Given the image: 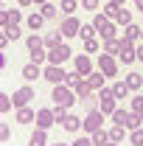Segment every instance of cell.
<instances>
[{"label":"cell","instance_id":"cell-1","mask_svg":"<svg viewBox=\"0 0 143 146\" xmlns=\"http://www.w3.org/2000/svg\"><path fill=\"white\" fill-rule=\"evenodd\" d=\"M115 101H118V98L112 96V87H109V90H107V87H101V90H98V110H101L104 115H112V112L118 110Z\"/></svg>","mask_w":143,"mask_h":146},{"label":"cell","instance_id":"cell-2","mask_svg":"<svg viewBox=\"0 0 143 146\" xmlns=\"http://www.w3.org/2000/svg\"><path fill=\"white\" fill-rule=\"evenodd\" d=\"M51 98H54V104H56V107H73V101H76L68 84H56V87H54V96H51Z\"/></svg>","mask_w":143,"mask_h":146},{"label":"cell","instance_id":"cell-3","mask_svg":"<svg viewBox=\"0 0 143 146\" xmlns=\"http://www.w3.org/2000/svg\"><path fill=\"white\" fill-rule=\"evenodd\" d=\"M118 56H121L124 65H132V62L138 59V54H135V42L124 36V39H121V48H118Z\"/></svg>","mask_w":143,"mask_h":146},{"label":"cell","instance_id":"cell-4","mask_svg":"<svg viewBox=\"0 0 143 146\" xmlns=\"http://www.w3.org/2000/svg\"><path fill=\"white\" fill-rule=\"evenodd\" d=\"M101 121H104V112H101V110H90V112H87V118L81 121V127H84L90 135H93L95 129H101Z\"/></svg>","mask_w":143,"mask_h":146},{"label":"cell","instance_id":"cell-5","mask_svg":"<svg viewBox=\"0 0 143 146\" xmlns=\"http://www.w3.org/2000/svg\"><path fill=\"white\" fill-rule=\"evenodd\" d=\"M48 59H51V65H62V62L70 59V48H68V45H56V48H51Z\"/></svg>","mask_w":143,"mask_h":146},{"label":"cell","instance_id":"cell-6","mask_svg":"<svg viewBox=\"0 0 143 146\" xmlns=\"http://www.w3.org/2000/svg\"><path fill=\"white\" fill-rule=\"evenodd\" d=\"M42 79H48L51 84H62V82H65V70H62L59 65H51V68H45Z\"/></svg>","mask_w":143,"mask_h":146},{"label":"cell","instance_id":"cell-7","mask_svg":"<svg viewBox=\"0 0 143 146\" xmlns=\"http://www.w3.org/2000/svg\"><path fill=\"white\" fill-rule=\"evenodd\" d=\"M79 28H81V23L73 17V14H68V20L62 23V28H59V31H62V36H76V34H79Z\"/></svg>","mask_w":143,"mask_h":146},{"label":"cell","instance_id":"cell-8","mask_svg":"<svg viewBox=\"0 0 143 146\" xmlns=\"http://www.w3.org/2000/svg\"><path fill=\"white\" fill-rule=\"evenodd\" d=\"M31 98H34V90H31V87H20V90H14V101H11V104H14V107H25Z\"/></svg>","mask_w":143,"mask_h":146},{"label":"cell","instance_id":"cell-9","mask_svg":"<svg viewBox=\"0 0 143 146\" xmlns=\"http://www.w3.org/2000/svg\"><path fill=\"white\" fill-rule=\"evenodd\" d=\"M98 68H101V73H104V76H115V70H118L115 59H112L109 54H101V59H98Z\"/></svg>","mask_w":143,"mask_h":146},{"label":"cell","instance_id":"cell-10","mask_svg":"<svg viewBox=\"0 0 143 146\" xmlns=\"http://www.w3.org/2000/svg\"><path fill=\"white\" fill-rule=\"evenodd\" d=\"M36 124H39V129H48L51 124H56L54 110H39V112H36Z\"/></svg>","mask_w":143,"mask_h":146},{"label":"cell","instance_id":"cell-11","mask_svg":"<svg viewBox=\"0 0 143 146\" xmlns=\"http://www.w3.org/2000/svg\"><path fill=\"white\" fill-rule=\"evenodd\" d=\"M39 76H42V70H39L36 62H28V65L23 68V79H25V82H34V79H39Z\"/></svg>","mask_w":143,"mask_h":146},{"label":"cell","instance_id":"cell-12","mask_svg":"<svg viewBox=\"0 0 143 146\" xmlns=\"http://www.w3.org/2000/svg\"><path fill=\"white\" fill-rule=\"evenodd\" d=\"M62 127L68 129V132H79V129H81V118H79V115H65Z\"/></svg>","mask_w":143,"mask_h":146},{"label":"cell","instance_id":"cell-13","mask_svg":"<svg viewBox=\"0 0 143 146\" xmlns=\"http://www.w3.org/2000/svg\"><path fill=\"white\" fill-rule=\"evenodd\" d=\"M76 70L81 73V76H87V73H93V62H90L87 56H76Z\"/></svg>","mask_w":143,"mask_h":146},{"label":"cell","instance_id":"cell-14","mask_svg":"<svg viewBox=\"0 0 143 146\" xmlns=\"http://www.w3.org/2000/svg\"><path fill=\"white\" fill-rule=\"evenodd\" d=\"M34 121V112L28 107H17V124H31Z\"/></svg>","mask_w":143,"mask_h":146},{"label":"cell","instance_id":"cell-15","mask_svg":"<svg viewBox=\"0 0 143 146\" xmlns=\"http://www.w3.org/2000/svg\"><path fill=\"white\" fill-rule=\"evenodd\" d=\"M87 84H90V90H101V87H104V76H98V73H87Z\"/></svg>","mask_w":143,"mask_h":146},{"label":"cell","instance_id":"cell-16","mask_svg":"<svg viewBox=\"0 0 143 146\" xmlns=\"http://www.w3.org/2000/svg\"><path fill=\"white\" fill-rule=\"evenodd\" d=\"M65 84L70 87V90H76L79 84H81V73L76 70V73H65Z\"/></svg>","mask_w":143,"mask_h":146},{"label":"cell","instance_id":"cell-17","mask_svg":"<svg viewBox=\"0 0 143 146\" xmlns=\"http://www.w3.org/2000/svg\"><path fill=\"white\" fill-rule=\"evenodd\" d=\"M93 143H95V146L109 143V132H107V129H95V132H93Z\"/></svg>","mask_w":143,"mask_h":146},{"label":"cell","instance_id":"cell-18","mask_svg":"<svg viewBox=\"0 0 143 146\" xmlns=\"http://www.w3.org/2000/svg\"><path fill=\"white\" fill-rule=\"evenodd\" d=\"M126 84H129V90H140L143 76H140V73H129V76H126Z\"/></svg>","mask_w":143,"mask_h":146},{"label":"cell","instance_id":"cell-19","mask_svg":"<svg viewBox=\"0 0 143 146\" xmlns=\"http://www.w3.org/2000/svg\"><path fill=\"white\" fill-rule=\"evenodd\" d=\"M98 34L104 36V39H115V25H112V23H104V25H101V28H98Z\"/></svg>","mask_w":143,"mask_h":146},{"label":"cell","instance_id":"cell-20","mask_svg":"<svg viewBox=\"0 0 143 146\" xmlns=\"http://www.w3.org/2000/svg\"><path fill=\"white\" fill-rule=\"evenodd\" d=\"M126 93H129V84H126V82L112 84V96H115V98H126Z\"/></svg>","mask_w":143,"mask_h":146},{"label":"cell","instance_id":"cell-21","mask_svg":"<svg viewBox=\"0 0 143 146\" xmlns=\"http://www.w3.org/2000/svg\"><path fill=\"white\" fill-rule=\"evenodd\" d=\"M25 45H28V54L42 51V39H39V36H28V39H25Z\"/></svg>","mask_w":143,"mask_h":146},{"label":"cell","instance_id":"cell-22","mask_svg":"<svg viewBox=\"0 0 143 146\" xmlns=\"http://www.w3.org/2000/svg\"><path fill=\"white\" fill-rule=\"evenodd\" d=\"M140 121H143V118L138 115V112H129V115H126V124H124V127H126V129H138V127H140Z\"/></svg>","mask_w":143,"mask_h":146},{"label":"cell","instance_id":"cell-23","mask_svg":"<svg viewBox=\"0 0 143 146\" xmlns=\"http://www.w3.org/2000/svg\"><path fill=\"white\" fill-rule=\"evenodd\" d=\"M42 23H45V17H42V11H39V14H31V17H28V28H34V31H39V28H42Z\"/></svg>","mask_w":143,"mask_h":146},{"label":"cell","instance_id":"cell-24","mask_svg":"<svg viewBox=\"0 0 143 146\" xmlns=\"http://www.w3.org/2000/svg\"><path fill=\"white\" fill-rule=\"evenodd\" d=\"M109 141H115V143L124 141V127H121V124H115V127L109 129Z\"/></svg>","mask_w":143,"mask_h":146},{"label":"cell","instance_id":"cell-25","mask_svg":"<svg viewBox=\"0 0 143 146\" xmlns=\"http://www.w3.org/2000/svg\"><path fill=\"white\" fill-rule=\"evenodd\" d=\"M140 25H135V23H129V25H126V39H132V42H135V39H138V36H140Z\"/></svg>","mask_w":143,"mask_h":146},{"label":"cell","instance_id":"cell-26","mask_svg":"<svg viewBox=\"0 0 143 146\" xmlns=\"http://www.w3.org/2000/svg\"><path fill=\"white\" fill-rule=\"evenodd\" d=\"M118 48H121V42L118 39H104V54H118Z\"/></svg>","mask_w":143,"mask_h":146},{"label":"cell","instance_id":"cell-27","mask_svg":"<svg viewBox=\"0 0 143 146\" xmlns=\"http://www.w3.org/2000/svg\"><path fill=\"white\" fill-rule=\"evenodd\" d=\"M6 34H9V39H20V36H23V31H20L17 23H9V25H6Z\"/></svg>","mask_w":143,"mask_h":146},{"label":"cell","instance_id":"cell-28","mask_svg":"<svg viewBox=\"0 0 143 146\" xmlns=\"http://www.w3.org/2000/svg\"><path fill=\"white\" fill-rule=\"evenodd\" d=\"M118 23H121V25H129V23H132V11L121 6V9H118Z\"/></svg>","mask_w":143,"mask_h":146},{"label":"cell","instance_id":"cell-29","mask_svg":"<svg viewBox=\"0 0 143 146\" xmlns=\"http://www.w3.org/2000/svg\"><path fill=\"white\" fill-rule=\"evenodd\" d=\"M28 146H45V129H36L34 135H31V143Z\"/></svg>","mask_w":143,"mask_h":146},{"label":"cell","instance_id":"cell-30","mask_svg":"<svg viewBox=\"0 0 143 146\" xmlns=\"http://www.w3.org/2000/svg\"><path fill=\"white\" fill-rule=\"evenodd\" d=\"M59 34H62V31H59ZM59 34H56V31H51V34L42 39V45H48V48H56V45H59Z\"/></svg>","mask_w":143,"mask_h":146},{"label":"cell","instance_id":"cell-31","mask_svg":"<svg viewBox=\"0 0 143 146\" xmlns=\"http://www.w3.org/2000/svg\"><path fill=\"white\" fill-rule=\"evenodd\" d=\"M42 17H45V20H54V17H56V6H51V3H42Z\"/></svg>","mask_w":143,"mask_h":146},{"label":"cell","instance_id":"cell-32","mask_svg":"<svg viewBox=\"0 0 143 146\" xmlns=\"http://www.w3.org/2000/svg\"><path fill=\"white\" fill-rule=\"evenodd\" d=\"M132 112H138L143 118V96H135V98H132Z\"/></svg>","mask_w":143,"mask_h":146},{"label":"cell","instance_id":"cell-33","mask_svg":"<svg viewBox=\"0 0 143 146\" xmlns=\"http://www.w3.org/2000/svg\"><path fill=\"white\" fill-rule=\"evenodd\" d=\"M118 9H121V6H118V3H112V0H109L107 6H104V14H107V17H118Z\"/></svg>","mask_w":143,"mask_h":146},{"label":"cell","instance_id":"cell-34","mask_svg":"<svg viewBox=\"0 0 143 146\" xmlns=\"http://www.w3.org/2000/svg\"><path fill=\"white\" fill-rule=\"evenodd\" d=\"M126 115H129V112H126V110H115V112H112V121H115V124H121V127H124V124H126Z\"/></svg>","mask_w":143,"mask_h":146},{"label":"cell","instance_id":"cell-35","mask_svg":"<svg viewBox=\"0 0 143 146\" xmlns=\"http://www.w3.org/2000/svg\"><path fill=\"white\" fill-rule=\"evenodd\" d=\"M76 96H79V98H90V84L87 82H81V84L76 87Z\"/></svg>","mask_w":143,"mask_h":146},{"label":"cell","instance_id":"cell-36","mask_svg":"<svg viewBox=\"0 0 143 146\" xmlns=\"http://www.w3.org/2000/svg\"><path fill=\"white\" fill-rule=\"evenodd\" d=\"M76 11V0H62V14H73Z\"/></svg>","mask_w":143,"mask_h":146},{"label":"cell","instance_id":"cell-37","mask_svg":"<svg viewBox=\"0 0 143 146\" xmlns=\"http://www.w3.org/2000/svg\"><path fill=\"white\" fill-rule=\"evenodd\" d=\"M79 34L84 36V39H93V34H95V25H81V28H79Z\"/></svg>","mask_w":143,"mask_h":146},{"label":"cell","instance_id":"cell-38","mask_svg":"<svg viewBox=\"0 0 143 146\" xmlns=\"http://www.w3.org/2000/svg\"><path fill=\"white\" fill-rule=\"evenodd\" d=\"M132 143H135V146H143V129L140 127L132 129Z\"/></svg>","mask_w":143,"mask_h":146},{"label":"cell","instance_id":"cell-39","mask_svg":"<svg viewBox=\"0 0 143 146\" xmlns=\"http://www.w3.org/2000/svg\"><path fill=\"white\" fill-rule=\"evenodd\" d=\"M9 107H11V98H9L6 93H0V112H6Z\"/></svg>","mask_w":143,"mask_h":146},{"label":"cell","instance_id":"cell-40","mask_svg":"<svg viewBox=\"0 0 143 146\" xmlns=\"http://www.w3.org/2000/svg\"><path fill=\"white\" fill-rule=\"evenodd\" d=\"M84 48H87L90 54H93V51H98V39H95V36H93V39H84Z\"/></svg>","mask_w":143,"mask_h":146},{"label":"cell","instance_id":"cell-41","mask_svg":"<svg viewBox=\"0 0 143 146\" xmlns=\"http://www.w3.org/2000/svg\"><path fill=\"white\" fill-rule=\"evenodd\" d=\"M54 115H56V124H59V121H65V115H68V107H56V110H54Z\"/></svg>","mask_w":143,"mask_h":146},{"label":"cell","instance_id":"cell-42","mask_svg":"<svg viewBox=\"0 0 143 146\" xmlns=\"http://www.w3.org/2000/svg\"><path fill=\"white\" fill-rule=\"evenodd\" d=\"M81 6H84L87 11H95V9H98V0H81Z\"/></svg>","mask_w":143,"mask_h":146},{"label":"cell","instance_id":"cell-43","mask_svg":"<svg viewBox=\"0 0 143 146\" xmlns=\"http://www.w3.org/2000/svg\"><path fill=\"white\" fill-rule=\"evenodd\" d=\"M73 146H93V138H76Z\"/></svg>","mask_w":143,"mask_h":146},{"label":"cell","instance_id":"cell-44","mask_svg":"<svg viewBox=\"0 0 143 146\" xmlns=\"http://www.w3.org/2000/svg\"><path fill=\"white\" fill-rule=\"evenodd\" d=\"M31 62H36V65H42V62H45V54H42V51H36V54H31Z\"/></svg>","mask_w":143,"mask_h":146},{"label":"cell","instance_id":"cell-45","mask_svg":"<svg viewBox=\"0 0 143 146\" xmlns=\"http://www.w3.org/2000/svg\"><path fill=\"white\" fill-rule=\"evenodd\" d=\"M6 138H9V127H6V124H0V141H6Z\"/></svg>","mask_w":143,"mask_h":146},{"label":"cell","instance_id":"cell-46","mask_svg":"<svg viewBox=\"0 0 143 146\" xmlns=\"http://www.w3.org/2000/svg\"><path fill=\"white\" fill-rule=\"evenodd\" d=\"M9 20H11V23H20V11H17V9H14V11H9Z\"/></svg>","mask_w":143,"mask_h":146},{"label":"cell","instance_id":"cell-47","mask_svg":"<svg viewBox=\"0 0 143 146\" xmlns=\"http://www.w3.org/2000/svg\"><path fill=\"white\" fill-rule=\"evenodd\" d=\"M9 23H11V20H9V14H6V11H0V25H9Z\"/></svg>","mask_w":143,"mask_h":146},{"label":"cell","instance_id":"cell-48","mask_svg":"<svg viewBox=\"0 0 143 146\" xmlns=\"http://www.w3.org/2000/svg\"><path fill=\"white\" fill-rule=\"evenodd\" d=\"M135 54H138V62H143V45H138V48H135Z\"/></svg>","mask_w":143,"mask_h":146},{"label":"cell","instance_id":"cell-49","mask_svg":"<svg viewBox=\"0 0 143 146\" xmlns=\"http://www.w3.org/2000/svg\"><path fill=\"white\" fill-rule=\"evenodd\" d=\"M6 42H9V34H0V48H3Z\"/></svg>","mask_w":143,"mask_h":146},{"label":"cell","instance_id":"cell-50","mask_svg":"<svg viewBox=\"0 0 143 146\" xmlns=\"http://www.w3.org/2000/svg\"><path fill=\"white\" fill-rule=\"evenodd\" d=\"M6 68V54H0V70Z\"/></svg>","mask_w":143,"mask_h":146},{"label":"cell","instance_id":"cell-51","mask_svg":"<svg viewBox=\"0 0 143 146\" xmlns=\"http://www.w3.org/2000/svg\"><path fill=\"white\" fill-rule=\"evenodd\" d=\"M17 3H20V6H28V3H31V0H17Z\"/></svg>","mask_w":143,"mask_h":146},{"label":"cell","instance_id":"cell-52","mask_svg":"<svg viewBox=\"0 0 143 146\" xmlns=\"http://www.w3.org/2000/svg\"><path fill=\"white\" fill-rule=\"evenodd\" d=\"M112 3H118V6H124V3H126V0H112Z\"/></svg>","mask_w":143,"mask_h":146},{"label":"cell","instance_id":"cell-53","mask_svg":"<svg viewBox=\"0 0 143 146\" xmlns=\"http://www.w3.org/2000/svg\"><path fill=\"white\" fill-rule=\"evenodd\" d=\"M138 9H140V11H143V0H138Z\"/></svg>","mask_w":143,"mask_h":146},{"label":"cell","instance_id":"cell-54","mask_svg":"<svg viewBox=\"0 0 143 146\" xmlns=\"http://www.w3.org/2000/svg\"><path fill=\"white\" fill-rule=\"evenodd\" d=\"M104 146H118V143H104Z\"/></svg>","mask_w":143,"mask_h":146},{"label":"cell","instance_id":"cell-55","mask_svg":"<svg viewBox=\"0 0 143 146\" xmlns=\"http://www.w3.org/2000/svg\"><path fill=\"white\" fill-rule=\"evenodd\" d=\"M56 146H65V143H56Z\"/></svg>","mask_w":143,"mask_h":146},{"label":"cell","instance_id":"cell-56","mask_svg":"<svg viewBox=\"0 0 143 146\" xmlns=\"http://www.w3.org/2000/svg\"><path fill=\"white\" fill-rule=\"evenodd\" d=\"M140 36H143V31H140Z\"/></svg>","mask_w":143,"mask_h":146}]
</instances>
